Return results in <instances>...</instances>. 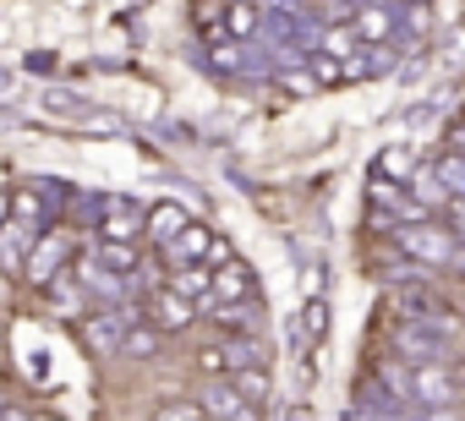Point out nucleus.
Returning <instances> with one entry per match:
<instances>
[{
    "instance_id": "f257e3e1",
    "label": "nucleus",
    "mask_w": 465,
    "mask_h": 421,
    "mask_svg": "<svg viewBox=\"0 0 465 421\" xmlns=\"http://www.w3.org/2000/svg\"><path fill=\"white\" fill-rule=\"evenodd\" d=\"M411 399H416L421 410H460L465 377H460L449 361H421V367H411Z\"/></svg>"
},
{
    "instance_id": "f03ea898",
    "label": "nucleus",
    "mask_w": 465,
    "mask_h": 421,
    "mask_svg": "<svg viewBox=\"0 0 465 421\" xmlns=\"http://www.w3.org/2000/svg\"><path fill=\"white\" fill-rule=\"evenodd\" d=\"M394 247L405 252V258H416V269H449L454 263V236L443 230V225H432V220H421V225H400L394 230Z\"/></svg>"
},
{
    "instance_id": "7ed1b4c3",
    "label": "nucleus",
    "mask_w": 465,
    "mask_h": 421,
    "mask_svg": "<svg viewBox=\"0 0 465 421\" xmlns=\"http://www.w3.org/2000/svg\"><path fill=\"white\" fill-rule=\"evenodd\" d=\"M143 312H126V307H99V312H88L83 323H77V339H83V350L88 356H121V339H126V328L137 323Z\"/></svg>"
},
{
    "instance_id": "20e7f679",
    "label": "nucleus",
    "mask_w": 465,
    "mask_h": 421,
    "mask_svg": "<svg viewBox=\"0 0 465 421\" xmlns=\"http://www.w3.org/2000/svg\"><path fill=\"white\" fill-rule=\"evenodd\" d=\"M66 258H72V230H45L39 236V247L28 252V269H23V285H34V290H50L61 274H66Z\"/></svg>"
},
{
    "instance_id": "39448f33",
    "label": "nucleus",
    "mask_w": 465,
    "mask_h": 421,
    "mask_svg": "<svg viewBox=\"0 0 465 421\" xmlns=\"http://www.w3.org/2000/svg\"><path fill=\"white\" fill-rule=\"evenodd\" d=\"M143 318H148L159 334H181V328H192L203 312H197V301H186L181 290H170V285H153V290H148V301H143Z\"/></svg>"
},
{
    "instance_id": "423d86ee",
    "label": "nucleus",
    "mask_w": 465,
    "mask_h": 421,
    "mask_svg": "<svg viewBox=\"0 0 465 421\" xmlns=\"http://www.w3.org/2000/svg\"><path fill=\"white\" fill-rule=\"evenodd\" d=\"M39 220H6V225H0V269H6L12 279H23V269H28V252L39 247Z\"/></svg>"
},
{
    "instance_id": "0eeeda50",
    "label": "nucleus",
    "mask_w": 465,
    "mask_h": 421,
    "mask_svg": "<svg viewBox=\"0 0 465 421\" xmlns=\"http://www.w3.org/2000/svg\"><path fill=\"white\" fill-rule=\"evenodd\" d=\"M148 230V208L132 202V197H110L104 202V220H99V236L104 241H143Z\"/></svg>"
},
{
    "instance_id": "6e6552de",
    "label": "nucleus",
    "mask_w": 465,
    "mask_h": 421,
    "mask_svg": "<svg viewBox=\"0 0 465 421\" xmlns=\"http://www.w3.org/2000/svg\"><path fill=\"white\" fill-rule=\"evenodd\" d=\"M186 225H192V214H186L181 202H153V208H148V230H143V241H148L153 252H164Z\"/></svg>"
},
{
    "instance_id": "1a4fd4ad",
    "label": "nucleus",
    "mask_w": 465,
    "mask_h": 421,
    "mask_svg": "<svg viewBox=\"0 0 465 421\" xmlns=\"http://www.w3.org/2000/svg\"><path fill=\"white\" fill-rule=\"evenodd\" d=\"M197 405H203V416H208V421H224V416L247 410L242 388L230 383V377H203V383H197Z\"/></svg>"
},
{
    "instance_id": "9d476101",
    "label": "nucleus",
    "mask_w": 465,
    "mask_h": 421,
    "mask_svg": "<svg viewBox=\"0 0 465 421\" xmlns=\"http://www.w3.org/2000/svg\"><path fill=\"white\" fill-rule=\"evenodd\" d=\"M208 247H213V230H208L203 220H192V225H186V230L159 252V258H164L170 269H181V263H208Z\"/></svg>"
},
{
    "instance_id": "9b49d317",
    "label": "nucleus",
    "mask_w": 465,
    "mask_h": 421,
    "mask_svg": "<svg viewBox=\"0 0 465 421\" xmlns=\"http://www.w3.org/2000/svg\"><path fill=\"white\" fill-rule=\"evenodd\" d=\"M252 296V269L242 258H230L213 269V307H230V301H247Z\"/></svg>"
},
{
    "instance_id": "f8f14e48",
    "label": "nucleus",
    "mask_w": 465,
    "mask_h": 421,
    "mask_svg": "<svg viewBox=\"0 0 465 421\" xmlns=\"http://www.w3.org/2000/svg\"><path fill=\"white\" fill-rule=\"evenodd\" d=\"M411 186V197L427 208V214H438V208H449L454 197H449V186H443V175H438V164H416V175L405 181Z\"/></svg>"
},
{
    "instance_id": "ddd939ff",
    "label": "nucleus",
    "mask_w": 465,
    "mask_h": 421,
    "mask_svg": "<svg viewBox=\"0 0 465 421\" xmlns=\"http://www.w3.org/2000/svg\"><path fill=\"white\" fill-rule=\"evenodd\" d=\"M323 339H329V301H323V296H307V301H302V318H296V345L312 350V345H323Z\"/></svg>"
},
{
    "instance_id": "4468645a",
    "label": "nucleus",
    "mask_w": 465,
    "mask_h": 421,
    "mask_svg": "<svg viewBox=\"0 0 465 421\" xmlns=\"http://www.w3.org/2000/svg\"><path fill=\"white\" fill-rule=\"evenodd\" d=\"M99 263H104L110 274L132 279V274H143V263H148V258H143V247H137V241H104V236H99Z\"/></svg>"
},
{
    "instance_id": "2eb2a0df",
    "label": "nucleus",
    "mask_w": 465,
    "mask_h": 421,
    "mask_svg": "<svg viewBox=\"0 0 465 421\" xmlns=\"http://www.w3.org/2000/svg\"><path fill=\"white\" fill-rule=\"evenodd\" d=\"M72 279H77L83 290H94L99 301H115V296H121V274H110L99 258H83V263L72 269Z\"/></svg>"
},
{
    "instance_id": "dca6fc26",
    "label": "nucleus",
    "mask_w": 465,
    "mask_h": 421,
    "mask_svg": "<svg viewBox=\"0 0 465 421\" xmlns=\"http://www.w3.org/2000/svg\"><path fill=\"white\" fill-rule=\"evenodd\" d=\"M372 175H378V181H411V175H416V148H405V142L383 148V153L372 159Z\"/></svg>"
},
{
    "instance_id": "f3484780",
    "label": "nucleus",
    "mask_w": 465,
    "mask_h": 421,
    "mask_svg": "<svg viewBox=\"0 0 465 421\" xmlns=\"http://www.w3.org/2000/svg\"><path fill=\"white\" fill-rule=\"evenodd\" d=\"M367 44H361V34L351 28V23H329L323 28V55H334V61H356Z\"/></svg>"
},
{
    "instance_id": "a211bd4d",
    "label": "nucleus",
    "mask_w": 465,
    "mask_h": 421,
    "mask_svg": "<svg viewBox=\"0 0 465 421\" xmlns=\"http://www.w3.org/2000/svg\"><path fill=\"white\" fill-rule=\"evenodd\" d=\"M159 339H164V334H159L148 318H137V323L126 328V339H121V356H126V361H148V356L159 350Z\"/></svg>"
},
{
    "instance_id": "6ab92c4d",
    "label": "nucleus",
    "mask_w": 465,
    "mask_h": 421,
    "mask_svg": "<svg viewBox=\"0 0 465 421\" xmlns=\"http://www.w3.org/2000/svg\"><path fill=\"white\" fill-rule=\"evenodd\" d=\"M351 28H356L361 44H367V39H389V34H394V17H389L383 6H356V12H351Z\"/></svg>"
},
{
    "instance_id": "aec40b11",
    "label": "nucleus",
    "mask_w": 465,
    "mask_h": 421,
    "mask_svg": "<svg viewBox=\"0 0 465 421\" xmlns=\"http://www.w3.org/2000/svg\"><path fill=\"white\" fill-rule=\"evenodd\" d=\"M230 383H236L242 388V399L247 405H269V367H242V372H230Z\"/></svg>"
},
{
    "instance_id": "412c9836",
    "label": "nucleus",
    "mask_w": 465,
    "mask_h": 421,
    "mask_svg": "<svg viewBox=\"0 0 465 421\" xmlns=\"http://www.w3.org/2000/svg\"><path fill=\"white\" fill-rule=\"evenodd\" d=\"M219 328H230V334H258V312L252 307H242V301H230V307H213L208 312Z\"/></svg>"
},
{
    "instance_id": "4be33fe9",
    "label": "nucleus",
    "mask_w": 465,
    "mask_h": 421,
    "mask_svg": "<svg viewBox=\"0 0 465 421\" xmlns=\"http://www.w3.org/2000/svg\"><path fill=\"white\" fill-rule=\"evenodd\" d=\"M148 421H208V416H203V405H197V394H192V399H164Z\"/></svg>"
},
{
    "instance_id": "5701e85b",
    "label": "nucleus",
    "mask_w": 465,
    "mask_h": 421,
    "mask_svg": "<svg viewBox=\"0 0 465 421\" xmlns=\"http://www.w3.org/2000/svg\"><path fill=\"white\" fill-rule=\"evenodd\" d=\"M224 28L247 39V34L258 28V12H252V0H230V12H224Z\"/></svg>"
},
{
    "instance_id": "b1692460",
    "label": "nucleus",
    "mask_w": 465,
    "mask_h": 421,
    "mask_svg": "<svg viewBox=\"0 0 465 421\" xmlns=\"http://www.w3.org/2000/svg\"><path fill=\"white\" fill-rule=\"evenodd\" d=\"M197 372H203V377H230V350H224V345L197 350Z\"/></svg>"
},
{
    "instance_id": "393cba45",
    "label": "nucleus",
    "mask_w": 465,
    "mask_h": 421,
    "mask_svg": "<svg viewBox=\"0 0 465 421\" xmlns=\"http://www.w3.org/2000/svg\"><path fill=\"white\" fill-rule=\"evenodd\" d=\"M438 175H443V186H449V197L460 202V197H465V164H460V159H443V164H438Z\"/></svg>"
},
{
    "instance_id": "a878e982",
    "label": "nucleus",
    "mask_w": 465,
    "mask_h": 421,
    "mask_svg": "<svg viewBox=\"0 0 465 421\" xmlns=\"http://www.w3.org/2000/svg\"><path fill=\"white\" fill-rule=\"evenodd\" d=\"M12 214L17 220H45V202L34 191H12Z\"/></svg>"
},
{
    "instance_id": "bb28decb",
    "label": "nucleus",
    "mask_w": 465,
    "mask_h": 421,
    "mask_svg": "<svg viewBox=\"0 0 465 421\" xmlns=\"http://www.w3.org/2000/svg\"><path fill=\"white\" fill-rule=\"evenodd\" d=\"M280 83H285V88H296V93H312V88H318V77H312V72H291V77H280Z\"/></svg>"
},
{
    "instance_id": "cd10ccee",
    "label": "nucleus",
    "mask_w": 465,
    "mask_h": 421,
    "mask_svg": "<svg viewBox=\"0 0 465 421\" xmlns=\"http://www.w3.org/2000/svg\"><path fill=\"white\" fill-rule=\"evenodd\" d=\"M230 258H236V252H230V241L213 236V247H208V269H219V263H230Z\"/></svg>"
},
{
    "instance_id": "c85d7f7f",
    "label": "nucleus",
    "mask_w": 465,
    "mask_h": 421,
    "mask_svg": "<svg viewBox=\"0 0 465 421\" xmlns=\"http://www.w3.org/2000/svg\"><path fill=\"white\" fill-rule=\"evenodd\" d=\"M302 285H307V296H323V269H307V279H302Z\"/></svg>"
},
{
    "instance_id": "c756f323",
    "label": "nucleus",
    "mask_w": 465,
    "mask_h": 421,
    "mask_svg": "<svg viewBox=\"0 0 465 421\" xmlns=\"http://www.w3.org/2000/svg\"><path fill=\"white\" fill-rule=\"evenodd\" d=\"M0 421H28V410L23 405H0Z\"/></svg>"
},
{
    "instance_id": "7c9ffc66",
    "label": "nucleus",
    "mask_w": 465,
    "mask_h": 421,
    "mask_svg": "<svg viewBox=\"0 0 465 421\" xmlns=\"http://www.w3.org/2000/svg\"><path fill=\"white\" fill-rule=\"evenodd\" d=\"M12 220V191H0V225Z\"/></svg>"
},
{
    "instance_id": "2f4dec72",
    "label": "nucleus",
    "mask_w": 465,
    "mask_h": 421,
    "mask_svg": "<svg viewBox=\"0 0 465 421\" xmlns=\"http://www.w3.org/2000/svg\"><path fill=\"white\" fill-rule=\"evenodd\" d=\"M28 421H61V416H50V410H34V416H28Z\"/></svg>"
},
{
    "instance_id": "473e14b6",
    "label": "nucleus",
    "mask_w": 465,
    "mask_h": 421,
    "mask_svg": "<svg viewBox=\"0 0 465 421\" xmlns=\"http://www.w3.org/2000/svg\"><path fill=\"white\" fill-rule=\"evenodd\" d=\"M454 269H465V247H460V252H454Z\"/></svg>"
}]
</instances>
